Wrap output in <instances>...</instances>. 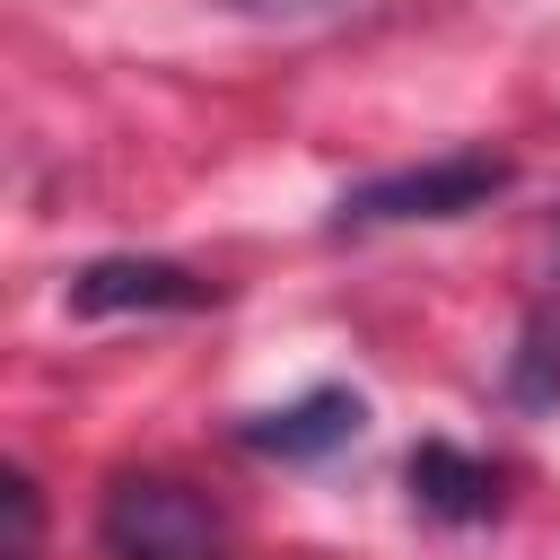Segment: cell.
<instances>
[{
    "instance_id": "1",
    "label": "cell",
    "mask_w": 560,
    "mask_h": 560,
    "mask_svg": "<svg viewBox=\"0 0 560 560\" xmlns=\"http://www.w3.org/2000/svg\"><path fill=\"white\" fill-rule=\"evenodd\" d=\"M105 560H228V516L175 472H114L96 499Z\"/></svg>"
},
{
    "instance_id": "2",
    "label": "cell",
    "mask_w": 560,
    "mask_h": 560,
    "mask_svg": "<svg viewBox=\"0 0 560 560\" xmlns=\"http://www.w3.org/2000/svg\"><path fill=\"white\" fill-rule=\"evenodd\" d=\"M516 184V166L499 149H446L429 166H394V175H368L332 201V236H368V228H411V219H464L481 201H499Z\"/></svg>"
},
{
    "instance_id": "3",
    "label": "cell",
    "mask_w": 560,
    "mask_h": 560,
    "mask_svg": "<svg viewBox=\"0 0 560 560\" xmlns=\"http://www.w3.org/2000/svg\"><path fill=\"white\" fill-rule=\"evenodd\" d=\"M61 298H70V315H201L228 289L184 271V262H166V254H96V262L70 271Z\"/></svg>"
},
{
    "instance_id": "4",
    "label": "cell",
    "mask_w": 560,
    "mask_h": 560,
    "mask_svg": "<svg viewBox=\"0 0 560 560\" xmlns=\"http://www.w3.org/2000/svg\"><path fill=\"white\" fill-rule=\"evenodd\" d=\"M359 429H368V402H359L350 385H315V394H298V402H280V411L236 420V446H245V455H271V464H324V455H341Z\"/></svg>"
},
{
    "instance_id": "5",
    "label": "cell",
    "mask_w": 560,
    "mask_h": 560,
    "mask_svg": "<svg viewBox=\"0 0 560 560\" xmlns=\"http://www.w3.org/2000/svg\"><path fill=\"white\" fill-rule=\"evenodd\" d=\"M402 481H411V508L438 516V525H481V516H499V464H481V455H464V446H446V438H420L411 464H402Z\"/></svg>"
},
{
    "instance_id": "6",
    "label": "cell",
    "mask_w": 560,
    "mask_h": 560,
    "mask_svg": "<svg viewBox=\"0 0 560 560\" xmlns=\"http://www.w3.org/2000/svg\"><path fill=\"white\" fill-rule=\"evenodd\" d=\"M508 402H525V411H551L560 402V324L551 315H525L516 359H508Z\"/></svg>"
},
{
    "instance_id": "7",
    "label": "cell",
    "mask_w": 560,
    "mask_h": 560,
    "mask_svg": "<svg viewBox=\"0 0 560 560\" xmlns=\"http://www.w3.org/2000/svg\"><path fill=\"white\" fill-rule=\"evenodd\" d=\"M0 516H9V551L0 560H44V490H35L26 464L0 472Z\"/></svg>"
},
{
    "instance_id": "8",
    "label": "cell",
    "mask_w": 560,
    "mask_h": 560,
    "mask_svg": "<svg viewBox=\"0 0 560 560\" xmlns=\"http://www.w3.org/2000/svg\"><path fill=\"white\" fill-rule=\"evenodd\" d=\"M236 18H262V26H306V18H332L341 0H228Z\"/></svg>"
}]
</instances>
